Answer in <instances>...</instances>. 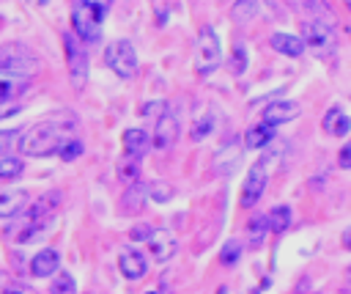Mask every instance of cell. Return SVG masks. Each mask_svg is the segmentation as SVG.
<instances>
[{"instance_id": "35", "label": "cell", "mask_w": 351, "mask_h": 294, "mask_svg": "<svg viewBox=\"0 0 351 294\" xmlns=\"http://www.w3.org/2000/svg\"><path fill=\"white\" fill-rule=\"evenodd\" d=\"M165 110H167V102H165V99H154V102H145V104L140 107V115H143V118H159Z\"/></svg>"}, {"instance_id": "22", "label": "cell", "mask_w": 351, "mask_h": 294, "mask_svg": "<svg viewBox=\"0 0 351 294\" xmlns=\"http://www.w3.org/2000/svg\"><path fill=\"white\" fill-rule=\"evenodd\" d=\"M258 14H261V3H258V0H236V3L230 5V19L239 22V25L252 22Z\"/></svg>"}, {"instance_id": "23", "label": "cell", "mask_w": 351, "mask_h": 294, "mask_svg": "<svg viewBox=\"0 0 351 294\" xmlns=\"http://www.w3.org/2000/svg\"><path fill=\"white\" fill-rule=\"evenodd\" d=\"M214 126H217V115H214L211 110H206V113H200V115L195 118V124H192V129H189V137H192L195 143H200V140H206V137L214 132Z\"/></svg>"}, {"instance_id": "45", "label": "cell", "mask_w": 351, "mask_h": 294, "mask_svg": "<svg viewBox=\"0 0 351 294\" xmlns=\"http://www.w3.org/2000/svg\"><path fill=\"white\" fill-rule=\"evenodd\" d=\"M145 294H162V291H159V289H151V291H145Z\"/></svg>"}, {"instance_id": "40", "label": "cell", "mask_w": 351, "mask_h": 294, "mask_svg": "<svg viewBox=\"0 0 351 294\" xmlns=\"http://www.w3.org/2000/svg\"><path fill=\"white\" fill-rule=\"evenodd\" d=\"M340 242H343V247H346V250H351V228H346V231H343Z\"/></svg>"}, {"instance_id": "24", "label": "cell", "mask_w": 351, "mask_h": 294, "mask_svg": "<svg viewBox=\"0 0 351 294\" xmlns=\"http://www.w3.org/2000/svg\"><path fill=\"white\" fill-rule=\"evenodd\" d=\"M239 157H241V148L236 146V143H230V146H225V148H219V154H217V170L219 173H233L236 170V165H239Z\"/></svg>"}, {"instance_id": "17", "label": "cell", "mask_w": 351, "mask_h": 294, "mask_svg": "<svg viewBox=\"0 0 351 294\" xmlns=\"http://www.w3.org/2000/svg\"><path fill=\"white\" fill-rule=\"evenodd\" d=\"M121 146H123V154L140 159V157L148 154V148H151L154 143H151V135H148L145 129L129 126V129H123V135H121Z\"/></svg>"}, {"instance_id": "38", "label": "cell", "mask_w": 351, "mask_h": 294, "mask_svg": "<svg viewBox=\"0 0 351 294\" xmlns=\"http://www.w3.org/2000/svg\"><path fill=\"white\" fill-rule=\"evenodd\" d=\"M337 168H343V170H351V140L337 151Z\"/></svg>"}, {"instance_id": "14", "label": "cell", "mask_w": 351, "mask_h": 294, "mask_svg": "<svg viewBox=\"0 0 351 294\" xmlns=\"http://www.w3.org/2000/svg\"><path fill=\"white\" fill-rule=\"evenodd\" d=\"M27 206H30V192L27 190H19V187L0 190V220L22 214Z\"/></svg>"}, {"instance_id": "9", "label": "cell", "mask_w": 351, "mask_h": 294, "mask_svg": "<svg viewBox=\"0 0 351 294\" xmlns=\"http://www.w3.org/2000/svg\"><path fill=\"white\" fill-rule=\"evenodd\" d=\"M145 245H148V256L156 264H165L178 253V239H176V234L170 228H154V234L148 236Z\"/></svg>"}, {"instance_id": "19", "label": "cell", "mask_w": 351, "mask_h": 294, "mask_svg": "<svg viewBox=\"0 0 351 294\" xmlns=\"http://www.w3.org/2000/svg\"><path fill=\"white\" fill-rule=\"evenodd\" d=\"M274 135H277V126L261 121V124H255V126L247 129V135H244V148L261 151V148H266V146L274 140Z\"/></svg>"}, {"instance_id": "43", "label": "cell", "mask_w": 351, "mask_h": 294, "mask_svg": "<svg viewBox=\"0 0 351 294\" xmlns=\"http://www.w3.org/2000/svg\"><path fill=\"white\" fill-rule=\"evenodd\" d=\"M214 294H230V291H228V286H219V289H217Z\"/></svg>"}, {"instance_id": "34", "label": "cell", "mask_w": 351, "mask_h": 294, "mask_svg": "<svg viewBox=\"0 0 351 294\" xmlns=\"http://www.w3.org/2000/svg\"><path fill=\"white\" fill-rule=\"evenodd\" d=\"M22 129H0V157H11L14 148H19Z\"/></svg>"}, {"instance_id": "32", "label": "cell", "mask_w": 351, "mask_h": 294, "mask_svg": "<svg viewBox=\"0 0 351 294\" xmlns=\"http://www.w3.org/2000/svg\"><path fill=\"white\" fill-rule=\"evenodd\" d=\"M247 63H250L247 47H244V44H236L233 52H230V74H233V77H241V74L247 71Z\"/></svg>"}, {"instance_id": "4", "label": "cell", "mask_w": 351, "mask_h": 294, "mask_svg": "<svg viewBox=\"0 0 351 294\" xmlns=\"http://www.w3.org/2000/svg\"><path fill=\"white\" fill-rule=\"evenodd\" d=\"M219 60H222L219 33L211 25H203L200 33H197V44H195V71H197V77H208L211 71H217Z\"/></svg>"}, {"instance_id": "46", "label": "cell", "mask_w": 351, "mask_h": 294, "mask_svg": "<svg viewBox=\"0 0 351 294\" xmlns=\"http://www.w3.org/2000/svg\"><path fill=\"white\" fill-rule=\"evenodd\" d=\"M346 5H348V8H351V0H346Z\"/></svg>"}, {"instance_id": "16", "label": "cell", "mask_w": 351, "mask_h": 294, "mask_svg": "<svg viewBox=\"0 0 351 294\" xmlns=\"http://www.w3.org/2000/svg\"><path fill=\"white\" fill-rule=\"evenodd\" d=\"M321 129H324L329 137H346V135L351 132V118H348V113H346L340 104H332V107L324 113V118H321Z\"/></svg>"}, {"instance_id": "3", "label": "cell", "mask_w": 351, "mask_h": 294, "mask_svg": "<svg viewBox=\"0 0 351 294\" xmlns=\"http://www.w3.org/2000/svg\"><path fill=\"white\" fill-rule=\"evenodd\" d=\"M38 71V58L19 41H8L0 47V77H14V80H27Z\"/></svg>"}, {"instance_id": "30", "label": "cell", "mask_w": 351, "mask_h": 294, "mask_svg": "<svg viewBox=\"0 0 351 294\" xmlns=\"http://www.w3.org/2000/svg\"><path fill=\"white\" fill-rule=\"evenodd\" d=\"M145 190H148V201H154V203H167V201H173V192H176V190H173L167 181H162V179L148 181Z\"/></svg>"}, {"instance_id": "8", "label": "cell", "mask_w": 351, "mask_h": 294, "mask_svg": "<svg viewBox=\"0 0 351 294\" xmlns=\"http://www.w3.org/2000/svg\"><path fill=\"white\" fill-rule=\"evenodd\" d=\"M266 181H269L266 162H263V159L252 162V165H250V170H247V176H244L241 195H239V201H241V206H244V209L255 206V203L263 198V192H266Z\"/></svg>"}, {"instance_id": "29", "label": "cell", "mask_w": 351, "mask_h": 294, "mask_svg": "<svg viewBox=\"0 0 351 294\" xmlns=\"http://www.w3.org/2000/svg\"><path fill=\"white\" fill-rule=\"evenodd\" d=\"M241 253H244V245L239 239H228L222 247H219V264L222 267H236L241 261Z\"/></svg>"}, {"instance_id": "28", "label": "cell", "mask_w": 351, "mask_h": 294, "mask_svg": "<svg viewBox=\"0 0 351 294\" xmlns=\"http://www.w3.org/2000/svg\"><path fill=\"white\" fill-rule=\"evenodd\" d=\"M25 173V162L19 157H0V181H16Z\"/></svg>"}, {"instance_id": "42", "label": "cell", "mask_w": 351, "mask_h": 294, "mask_svg": "<svg viewBox=\"0 0 351 294\" xmlns=\"http://www.w3.org/2000/svg\"><path fill=\"white\" fill-rule=\"evenodd\" d=\"M14 113H19V107H5V110H0V118H8V115H14Z\"/></svg>"}, {"instance_id": "36", "label": "cell", "mask_w": 351, "mask_h": 294, "mask_svg": "<svg viewBox=\"0 0 351 294\" xmlns=\"http://www.w3.org/2000/svg\"><path fill=\"white\" fill-rule=\"evenodd\" d=\"M151 234H154V225H148V223H137V225H132L129 239H132V242H148Z\"/></svg>"}, {"instance_id": "44", "label": "cell", "mask_w": 351, "mask_h": 294, "mask_svg": "<svg viewBox=\"0 0 351 294\" xmlns=\"http://www.w3.org/2000/svg\"><path fill=\"white\" fill-rule=\"evenodd\" d=\"M247 294H261V286H258V289H250Z\"/></svg>"}, {"instance_id": "12", "label": "cell", "mask_w": 351, "mask_h": 294, "mask_svg": "<svg viewBox=\"0 0 351 294\" xmlns=\"http://www.w3.org/2000/svg\"><path fill=\"white\" fill-rule=\"evenodd\" d=\"M60 203V190H49L44 192L41 198L30 201V206L25 209V220H33V223H52V214Z\"/></svg>"}, {"instance_id": "10", "label": "cell", "mask_w": 351, "mask_h": 294, "mask_svg": "<svg viewBox=\"0 0 351 294\" xmlns=\"http://www.w3.org/2000/svg\"><path fill=\"white\" fill-rule=\"evenodd\" d=\"M118 269H121V275L126 278V280H140V278H145L148 275V258H145V253L143 250H137V247H123L121 253H118Z\"/></svg>"}, {"instance_id": "6", "label": "cell", "mask_w": 351, "mask_h": 294, "mask_svg": "<svg viewBox=\"0 0 351 294\" xmlns=\"http://www.w3.org/2000/svg\"><path fill=\"white\" fill-rule=\"evenodd\" d=\"M104 63L107 69L121 77V80H132L137 74V49L129 38H115L104 47Z\"/></svg>"}, {"instance_id": "25", "label": "cell", "mask_w": 351, "mask_h": 294, "mask_svg": "<svg viewBox=\"0 0 351 294\" xmlns=\"http://www.w3.org/2000/svg\"><path fill=\"white\" fill-rule=\"evenodd\" d=\"M115 170H118V179H121L123 184L140 181V159H134V157H129V154H123V157L118 159Z\"/></svg>"}, {"instance_id": "11", "label": "cell", "mask_w": 351, "mask_h": 294, "mask_svg": "<svg viewBox=\"0 0 351 294\" xmlns=\"http://www.w3.org/2000/svg\"><path fill=\"white\" fill-rule=\"evenodd\" d=\"M299 113H302L299 102H293V99H277V102H269L263 107L261 121H266L271 126H280V124H288V121L299 118Z\"/></svg>"}, {"instance_id": "33", "label": "cell", "mask_w": 351, "mask_h": 294, "mask_svg": "<svg viewBox=\"0 0 351 294\" xmlns=\"http://www.w3.org/2000/svg\"><path fill=\"white\" fill-rule=\"evenodd\" d=\"M82 151H85V146H82L80 137H66L63 146L58 148V157H60L63 162H74L77 157H82Z\"/></svg>"}, {"instance_id": "26", "label": "cell", "mask_w": 351, "mask_h": 294, "mask_svg": "<svg viewBox=\"0 0 351 294\" xmlns=\"http://www.w3.org/2000/svg\"><path fill=\"white\" fill-rule=\"evenodd\" d=\"M291 206H285V203H280V206H274L271 212H269V228H271V234H285L288 228H291Z\"/></svg>"}, {"instance_id": "20", "label": "cell", "mask_w": 351, "mask_h": 294, "mask_svg": "<svg viewBox=\"0 0 351 294\" xmlns=\"http://www.w3.org/2000/svg\"><path fill=\"white\" fill-rule=\"evenodd\" d=\"M148 201V190L143 181H134V184H126V192L121 198V212L123 214H137Z\"/></svg>"}, {"instance_id": "31", "label": "cell", "mask_w": 351, "mask_h": 294, "mask_svg": "<svg viewBox=\"0 0 351 294\" xmlns=\"http://www.w3.org/2000/svg\"><path fill=\"white\" fill-rule=\"evenodd\" d=\"M22 91H27L25 80H14V77H0V104L16 99Z\"/></svg>"}, {"instance_id": "1", "label": "cell", "mask_w": 351, "mask_h": 294, "mask_svg": "<svg viewBox=\"0 0 351 294\" xmlns=\"http://www.w3.org/2000/svg\"><path fill=\"white\" fill-rule=\"evenodd\" d=\"M304 8H307V16L299 25L302 27V41L313 55L326 60L337 52L335 16H332V11H326V5L321 0H307Z\"/></svg>"}, {"instance_id": "37", "label": "cell", "mask_w": 351, "mask_h": 294, "mask_svg": "<svg viewBox=\"0 0 351 294\" xmlns=\"http://www.w3.org/2000/svg\"><path fill=\"white\" fill-rule=\"evenodd\" d=\"M0 294H36L27 283H19V280H8V286L0 291Z\"/></svg>"}, {"instance_id": "21", "label": "cell", "mask_w": 351, "mask_h": 294, "mask_svg": "<svg viewBox=\"0 0 351 294\" xmlns=\"http://www.w3.org/2000/svg\"><path fill=\"white\" fill-rule=\"evenodd\" d=\"M269 234H271V228H269V214H252L250 223H247V245H250V247H261Z\"/></svg>"}, {"instance_id": "27", "label": "cell", "mask_w": 351, "mask_h": 294, "mask_svg": "<svg viewBox=\"0 0 351 294\" xmlns=\"http://www.w3.org/2000/svg\"><path fill=\"white\" fill-rule=\"evenodd\" d=\"M49 294H77V280L71 278V272L66 269H58L52 275V283H49Z\"/></svg>"}, {"instance_id": "18", "label": "cell", "mask_w": 351, "mask_h": 294, "mask_svg": "<svg viewBox=\"0 0 351 294\" xmlns=\"http://www.w3.org/2000/svg\"><path fill=\"white\" fill-rule=\"evenodd\" d=\"M269 47L274 49V52H280V55H288V58H302L304 55V41H302V36H293V33H271L269 36Z\"/></svg>"}, {"instance_id": "41", "label": "cell", "mask_w": 351, "mask_h": 294, "mask_svg": "<svg viewBox=\"0 0 351 294\" xmlns=\"http://www.w3.org/2000/svg\"><path fill=\"white\" fill-rule=\"evenodd\" d=\"M8 280H11V275H8V272H3V269H0V291H3V289H5V286H8Z\"/></svg>"}, {"instance_id": "13", "label": "cell", "mask_w": 351, "mask_h": 294, "mask_svg": "<svg viewBox=\"0 0 351 294\" xmlns=\"http://www.w3.org/2000/svg\"><path fill=\"white\" fill-rule=\"evenodd\" d=\"M60 269V253L55 247H41L30 261H27V272L33 278H52Z\"/></svg>"}, {"instance_id": "2", "label": "cell", "mask_w": 351, "mask_h": 294, "mask_svg": "<svg viewBox=\"0 0 351 294\" xmlns=\"http://www.w3.org/2000/svg\"><path fill=\"white\" fill-rule=\"evenodd\" d=\"M66 137H71V135H69V129H66L63 121L44 118V121L30 124V126L19 135V151H22L25 157L44 159V157L58 154V148L63 146Z\"/></svg>"}, {"instance_id": "15", "label": "cell", "mask_w": 351, "mask_h": 294, "mask_svg": "<svg viewBox=\"0 0 351 294\" xmlns=\"http://www.w3.org/2000/svg\"><path fill=\"white\" fill-rule=\"evenodd\" d=\"M176 140H178V118H176L170 110H165V113L156 118L151 143H154V148H170Z\"/></svg>"}, {"instance_id": "7", "label": "cell", "mask_w": 351, "mask_h": 294, "mask_svg": "<svg viewBox=\"0 0 351 294\" xmlns=\"http://www.w3.org/2000/svg\"><path fill=\"white\" fill-rule=\"evenodd\" d=\"M101 16L85 3V0H77L71 5V33L85 41V44H96L101 38Z\"/></svg>"}, {"instance_id": "39", "label": "cell", "mask_w": 351, "mask_h": 294, "mask_svg": "<svg viewBox=\"0 0 351 294\" xmlns=\"http://www.w3.org/2000/svg\"><path fill=\"white\" fill-rule=\"evenodd\" d=\"M85 3H88V5L101 16V19H104V16L110 14V8H112V0H85Z\"/></svg>"}, {"instance_id": "5", "label": "cell", "mask_w": 351, "mask_h": 294, "mask_svg": "<svg viewBox=\"0 0 351 294\" xmlns=\"http://www.w3.org/2000/svg\"><path fill=\"white\" fill-rule=\"evenodd\" d=\"M63 55H66L71 88L74 91H82L85 82H88V69H90V58H88L85 41H80L74 33H63Z\"/></svg>"}]
</instances>
